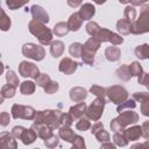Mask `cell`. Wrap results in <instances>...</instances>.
<instances>
[{"label":"cell","mask_w":149,"mask_h":149,"mask_svg":"<svg viewBox=\"0 0 149 149\" xmlns=\"http://www.w3.org/2000/svg\"><path fill=\"white\" fill-rule=\"evenodd\" d=\"M148 0H130V3L132 6L136 7V6H143Z\"/></svg>","instance_id":"obj_59"},{"label":"cell","mask_w":149,"mask_h":149,"mask_svg":"<svg viewBox=\"0 0 149 149\" xmlns=\"http://www.w3.org/2000/svg\"><path fill=\"white\" fill-rule=\"evenodd\" d=\"M86 108H87L86 104L83 102V101H80V102H78V104H76V105H73V106H71L70 109H69V113L72 115L73 120L76 121V120L80 119L81 116H84V115L86 114Z\"/></svg>","instance_id":"obj_17"},{"label":"cell","mask_w":149,"mask_h":149,"mask_svg":"<svg viewBox=\"0 0 149 149\" xmlns=\"http://www.w3.org/2000/svg\"><path fill=\"white\" fill-rule=\"evenodd\" d=\"M70 94V99L73 101V102H80V101H84L87 97V90L81 87V86H74L70 90L69 92Z\"/></svg>","instance_id":"obj_15"},{"label":"cell","mask_w":149,"mask_h":149,"mask_svg":"<svg viewBox=\"0 0 149 149\" xmlns=\"http://www.w3.org/2000/svg\"><path fill=\"white\" fill-rule=\"evenodd\" d=\"M81 49H83V44L79 42H74V43H71V45L69 47V52L72 57L78 58L81 56Z\"/></svg>","instance_id":"obj_36"},{"label":"cell","mask_w":149,"mask_h":149,"mask_svg":"<svg viewBox=\"0 0 149 149\" xmlns=\"http://www.w3.org/2000/svg\"><path fill=\"white\" fill-rule=\"evenodd\" d=\"M136 107V101L134 100V99H126L123 102H121V104H119L118 105V107H116V112L118 113H121L122 111H125V109H134Z\"/></svg>","instance_id":"obj_35"},{"label":"cell","mask_w":149,"mask_h":149,"mask_svg":"<svg viewBox=\"0 0 149 149\" xmlns=\"http://www.w3.org/2000/svg\"><path fill=\"white\" fill-rule=\"evenodd\" d=\"M10 115L13 119H24V120H34L36 115V111L31 106H24L21 104H14L10 109Z\"/></svg>","instance_id":"obj_6"},{"label":"cell","mask_w":149,"mask_h":149,"mask_svg":"<svg viewBox=\"0 0 149 149\" xmlns=\"http://www.w3.org/2000/svg\"><path fill=\"white\" fill-rule=\"evenodd\" d=\"M99 28H100L99 24H98L97 22H94V21H88L87 24H86V27H85L86 33H87L90 36H94L95 33L99 30Z\"/></svg>","instance_id":"obj_44"},{"label":"cell","mask_w":149,"mask_h":149,"mask_svg":"<svg viewBox=\"0 0 149 149\" xmlns=\"http://www.w3.org/2000/svg\"><path fill=\"white\" fill-rule=\"evenodd\" d=\"M0 148H2V149H10V148L16 149L17 148L16 140L12 133L2 132L0 134Z\"/></svg>","instance_id":"obj_14"},{"label":"cell","mask_w":149,"mask_h":149,"mask_svg":"<svg viewBox=\"0 0 149 149\" xmlns=\"http://www.w3.org/2000/svg\"><path fill=\"white\" fill-rule=\"evenodd\" d=\"M107 97L113 104L119 105L128 99V92L121 85H112L107 87Z\"/></svg>","instance_id":"obj_9"},{"label":"cell","mask_w":149,"mask_h":149,"mask_svg":"<svg viewBox=\"0 0 149 149\" xmlns=\"http://www.w3.org/2000/svg\"><path fill=\"white\" fill-rule=\"evenodd\" d=\"M119 120V122L121 123V126L123 128L130 126V125H134L139 121V114L134 111H130V109H125L122 111L121 113H119V116L116 118Z\"/></svg>","instance_id":"obj_11"},{"label":"cell","mask_w":149,"mask_h":149,"mask_svg":"<svg viewBox=\"0 0 149 149\" xmlns=\"http://www.w3.org/2000/svg\"><path fill=\"white\" fill-rule=\"evenodd\" d=\"M29 31L38 40L42 45H48L52 42V31L45 26V23L33 19L28 24Z\"/></svg>","instance_id":"obj_2"},{"label":"cell","mask_w":149,"mask_h":149,"mask_svg":"<svg viewBox=\"0 0 149 149\" xmlns=\"http://www.w3.org/2000/svg\"><path fill=\"white\" fill-rule=\"evenodd\" d=\"M133 99L137 102H143L149 99V92H135L133 94Z\"/></svg>","instance_id":"obj_47"},{"label":"cell","mask_w":149,"mask_h":149,"mask_svg":"<svg viewBox=\"0 0 149 149\" xmlns=\"http://www.w3.org/2000/svg\"><path fill=\"white\" fill-rule=\"evenodd\" d=\"M134 54L139 59H149V44L144 43L137 45L134 50Z\"/></svg>","instance_id":"obj_28"},{"label":"cell","mask_w":149,"mask_h":149,"mask_svg":"<svg viewBox=\"0 0 149 149\" xmlns=\"http://www.w3.org/2000/svg\"><path fill=\"white\" fill-rule=\"evenodd\" d=\"M149 33V7L148 3L141 6L140 15L136 20L130 24V34L141 35Z\"/></svg>","instance_id":"obj_3"},{"label":"cell","mask_w":149,"mask_h":149,"mask_svg":"<svg viewBox=\"0 0 149 149\" xmlns=\"http://www.w3.org/2000/svg\"><path fill=\"white\" fill-rule=\"evenodd\" d=\"M101 128H104V125H102L101 122H99V121H98V122H95V123L91 127V133L94 135V134H95L98 130H100Z\"/></svg>","instance_id":"obj_55"},{"label":"cell","mask_w":149,"mask_h":149,"mask_svg":"<svg viewBox=\"0 0 149 149\" xmlns=\"http://www.w3.org/2000/svg\"><path fill=\"white\" fill-rule=\"evenodd\" d=\"M71 143L74 149H85V141L80 135H74Z\"/></svg>","instance_id":"obj_45"},{"label":"cell","mask_w":149,"mask_h":149,"mask_svg":"<svg viewBox=\"0 0 149 149\" xmlns=\"http://www.w3.org/2000/svg\"><path fill=\"white\" fill-rule=\"evenodd\" d=\"M6 80H7V84H10V85H13V86L19 87V84H20L19 77L16 76V73H15L13 70H8V71L6 72Z\"/></svg>","instance_id":"obj_39"},{"label":"cell","mask_w":149,"mask_h":149,"mask_svg":"<svg viewBox=\"0 0 149 149\" xmlns=\"http://www.w3.org/2000/svg\"><path fill=\"white\" fill-rule=\"evenodd\" d=\"M66 2L71 8H77V7H79L81 5L83 0H66Z\"/></svg>","instance_id":"obj_56"},{"label":"cell","mask_w":149,"mask_h":149,"mask_svg":"<svg viewBox=\"0 0 149 149\" xmlns=\"http://www.w3.org/2000/svg\"><path fill=\"white\" fill-rule=\"evenodd\" d=\"M22 55L33 61H42L45 56V50L42 45H37L35 43H26L22 45Z\"/></svg>","instance_id":"obj_7"},{"label":"cell","mask_w":149,"mask_h":149,"mask_svg":"<svg viewBox=\"0 0 149 149\" xmlns=\"http://www.w3.org/2000/svg\"><path fill=\"white\" fill-rule=\"evenodd\" d=\"M115 74L119 79H121L123 81H128L133 77L129 71V65H127V64H122L120 68H118V70L115 71Z\"/></svg>","instance_id":"obj_26"},{"label":"cell","mask_w":149,"mask_h":149,"mask_svg":"<svg viewBox=\"0 0 149 149\" xmlns=\"http://www.w3.org/2000/svg\"><path fill=\"white\" fill-rule=\"evenodd\" d=\"M94 136L97 137V140H98L100 143H104V142H107V141H109V140H111L108 132H107V130H105L104 128H101L100 130H98V132L94 134Z\"/></svg>","instance_id":"obj_43"},{"label":"cell","mask_w":149,"mask_h":149,"mask_svg":"<svg viewBox=\"0 0 149 149\" xmlns=\"http://www.w3.org/2000/svg\"><path fill=\"white\" fill-rule=\"evenodd\" d=\"M63 112L58 109H43L37 111L36 115L34 118L35 123H44L48 125L51 129H58L61 127V120H62Z\"/></svg>","instance_id":"obj_1"},{"label":"cell","mask_w":149,"mask_h":149,"mask_svg":"<svg viewBox=\"0 0 149 149\" xmlns=\"http://www.w3.org/2000/svg\"><path fill=\"white\" fill-rule=\"evenodd\" d=\"M113 141H114V143H115L116 146H119V147H126V146L128 144V142H129V140L127 139V136H126V134H125L123 130H121V132H115L114 135H113Z\"/></svg>","instance_id":"obj_31"},{"label":"cell","mask_w":149,"mask_h":149,"mask_svg":"<svg viewBox=\"0 0 149 149\" xmlns=\"http://www.w3.org/2000/svg\"><path fill=\"white\" fill-rule=\"evenodd\" d=\"M107 0H93V2L94 3H97V5H102V3H105Z\"/></svg>","instance_id":"obj_60"},{"label":"cell","mask_w":149,"mask_h":149,"mask_svg":"<svg viewBox=\"0 0 149 149\" xmlns=\"http://www.w3.org/2000/svg\"><path fill=\"white\" fill-rule=\"evenodd\" d=\"M83 19L81 16L79 15V12H74L73 14L70 15L69 20H68V26H69V29L70 31H77L80 29L81 24H83Z\"/></svg>","instance_id":"obj_18"},{"label":"cell","mask_w":149,"mask_h":149,"mask_svg":"<svg viewBox=\"0 0 149 149\" xmlns=\"http://www.w3.org/2000/svg\"><path fill=\"white\" fill-rule=\"evenodd\" d=\"M95 14V7L92 3H84L79 9V15L84 21H90Z\"/></svg>","instance_id":"obj_19"},{"label":"cell","mask_w":149,"mask_h":149,"mask_svg":"<svg viewBox=\"0 0 149 149\" xmlns=\"http://www.w3.org/2000/svg\"><path fill=\"white\" fill-rule=\"evenodd\" d=\"M100 44H101V42H99L94 37H90L83 44L81 56H80L83 63H85L87 65H93V63H94V55L99 50Z\"/></svg>","instance_id":"obj_4"},{"label":"cell","mask_w":149,"mask_h":149,"mask_svg":"<svg viewBox=\"0 0 149 149\" xmlns=\"http://www.w3.org/2000/svg\"><path fill=\"white\" fill-rule=\"evenodd\" d=\"M12 26V21L9 16L6 14V12L1 8V19H0V29L2 31H7Z\"/></svg>","instance_id":"obj_34"},{"label":"cell","mask_w":149,"mask_h":149,"mask_svg":"<svg viewBox=\"0 0 149 149\" xmlns=\"http://www.w3.org/2000/svg\"><path fill=\"white\" fill-rule=\"evenodd\" d=\"M137 83L141 84V85H144V86L148 88V91H149V73H147V72L143 71V72L137 77Z\"/></svg>","instance_id":"obj_48"},{"label":"cell","mask_w":149,"mask_h":149,"mask_svg":"<svg viewBox=\"0 0 149 149\" xmlns=\"http://www.w3.org/2000/svg\"><path fill=\"white\" fill-rule=\"evenodd\" d=\"M148 7H149V3H148Z\"/></svg>","instance_id":"obj_62"},{"label":"cell","mask_w":149,"mask_h":149,"mask_svg":"<svg viewBox=\"0 0 149 149\" xmlns=\"http://www.w3.org/2000/svg\"><path fill=\"white\" fill-rule=\"evenodd\" d=\"M19 73L24 78L29 77L31 79H36L40 76V69L36 64H34L31 62L22 61L19 64Z\"/></svg>","instance_id":"obj_10"},{"label":"cell","mask_w":149,"mask_h":149,"mask_svg":"<svg viewBox=\"0 0 149 149\" xmlns=\"http://www.w3.org/2000/svg\"><path fill=\"white\" fill-rule=\"evenodd\" d=\"M91 127H92V125H91V121L87 116H81L76 122V128H77V130H80V132L88 130Z\"/></svg>","instance_id":"obj_32"},{"label":"cell","mask_w":149,"mask_h":149,"mask_svg":"<svg viewBox=\"0 0 149 149\" xmlns=\"http://www.w3.org/2000/svg\"><path fill=\"white\" fill-rule=\"evenodd\" d=\"M142 128V136L147 140H149V121H144L141 126Z\"/></svg>","instance_id":"obj_54"},{"label":"cell","mask_w":149,"mask_h":149,"mask_svg":"<svg viewBox=\"0 0 149 149\" xmlns=\"http://www.w3.org/2000/svg\"><path fill=\"white\" fill-rule=\"evenodd\" d=\"M109 127H111V129H112V132H121V130H123L125 128L121 126V123L119 122V120L116 119V118H114V119H112L111 120V123H109Z\"/></svg>","instance_id":"obj_50"},{"label":"cell","mask_w":149,"mask_h":149,"mask_svg":"<svg viewBox=\"0 0 149 149\" xmlns=\"http://www.w3.org/2000/svg\"><path fill=\"white\" fill-rule=\"evenodd\" d=\"M58 88H59V84H58L57 81L51 80V81L44 87V92H45L47 94H54V93H56V92L58 91Z\"/></svg>","instance_id":"obj_46"},{"label":"cell","mask_w":149,"mask_h":149,"mask_svg":"<svg viewBox=\"0 0 149 149\" xmlns=\"http://www.w3.org/2000/svg\"><path fill=\"white\" fill-rule=\"evenodd\" d=\"M136 15H137V13H136V9L134 6H127L123 10V19H126L130 23H133L136 20Z\"/></svg>","instance_id":"obj_33"},{"label":"cell","mask_w":149,"mask_h":149,"mask_svg":"<svg viewBox=\"0 0 149 149\" xmlns=\"http://www.w3.org/2000/svg\"><path fill=\"white\" fill-rule=\"evenodd\" d=\"M140 109H141V113L144 116H149V99L146 100V101H143V102H141Z\"/></svg>","instance_id":"obj_53"},{"label":"cell","mask_w":149,"mask_h":149,"mask_svg":"<svg viewBox=\"0 0 149 149\" xmlns=\"http://www.w3.org/2000/svg\"><path fill=\"white\" fill-rule=\"evenodd\" d=\"M31 127L35 129L37 136H38L40 139H42V140H45V139L50 137V136L54 134V133H52L54 129H51L48 125H44V123H35V122H34V125H33Z\"/></svg>","instance_id":"obj_16"},{"label":"cell","mask_w":149,"mask_h":149,"mask_svg":"<svg viewBox=\"0 0 149 149\" xmlns=\"http://www.w3.org/2000/svg\"><path fill=\"white\" fill-rule=\"evenodd\" d=\"M133 148H143V149H149V140H147L146 142L143 143H137V144H134Z\"/></svg>","instance_id":"obj_58"},{"label":"cell","mask_w":149,"mask_h":149,"mask_svg":"<svg viewBox=\"0 0 149 149\" xmlns=\"http://www.w3.org/2000/svg\"><path fill=\"white\" fill-rule=\"evenodd\" d=\"M58 135L62 140L66 141V142H72L73 137H74V132L71 129V127L69 126H61L58 128Z\"/></svg>","instance_id":"obj_24"},{"label":"cell","mask_w":149,"mask_h":149,"mask_svg":"<svg viewBox=\"0 0 149 149\" xmlns=\"http://www.w3.org/2000/svg\"><path fill=\"white\" fill-rule=\"evenodd\" d=\"M130 22H128L126 19H120L116 22V30L121 35H128L130 34Z\"/></svg>","instance_id":"obj_29"},{"label":"cell","mask_w":149,"mask_h":149,"mask_svg":"<svg viewBox=\"0 0 149 149\" xmlns=\"http://www.w3.org/2000/svg\"><path fill=\"white\" fill-rule=\"evenodd\" d=\"M90 92L99 98H105L107 95V88H105L100 85H92L90 87Z\"/></svg>","instance_id":"obj_37"},{"label":"cell","mask_w":149,"mask_h":149,"mask_svg":"<svg viewBox=\"0 0 149 149\" xmlns=\"http://www.w3.org/2000/svg\"><path fill=\"white\" fill-rule=\"evenodd\" d=\"M121 3H129L130 2V0H119Z\"/></svg>","instance_id":"obj_61"},{"label":"cell","mask_w":149,"mask_h":149,"mask_svg":"<svg viewBox=\"0 0 149 149\" xmlns=\"http://www.w3.org/2000/svg\"><path fill=\"white\" fill-rule=\"evenodd\" d=\"M16 93V86H13L10 84H6L1 87V99H0V104L3 102L5 99H9L13 98Z\"/></svg>","instance_id":"obj_25"},{"label":"cell","mask_w":149,"mask_h":149,"mask_svg":"<svg viewBox=\"0 0 149 149\" xmlns=\"http://www.w3.org/2000/svg\"><path fill=\"white\" fill-rule=\"evenodd\" d=\"M28 1L29 0H6V5L9 9L15 10V9L23 7L26 3H28Z\"/></svg>","instance_id":"obj_38"},{"label":"cell","mask_w":149,"mask_h":149,"mask_svg":"<svg viewBox=\"0 0 149 149\" xmlns=\"http://www.w3.org/2000/svg\"><path fill=\"white\" fill-rule=\"evenodd\" d=\"M50 81H51V78H50V76L47 74V73H40V76L35 79L36 85L40 86V87H43V88H44Z\"/></svg>","instance_id":"obj_40"},{"label":"cell","mask_w":149,"mask_h":149,"mask_svg":"<svg viewBox=\"0 0 149 149\" xmlns=\"http://www.w3.org/2000/svg\"><path fill=\"white\" fill-rule=\"evenodd\" d=\"M77 68H78V63L70 57H64L58 64V70L68 76L74 73Z\"/></svg>","instance_id":"obj_12"},{"label":"cell","mask_w":149,"mask_h":149,"mask_svg":"<svg viewBox=\"0 0 149 149\" xmlns=\"http://www.w3.org/2000/svg\"><path fill=\"white\" fill-rule=\"evenodd\" d=\"M73 121L74 120H73V118H72V115L70 113H63L62 120H61V126H69L70 127Z\"/></svg>","instance_id":"obj_49"},{"label":"cell","mask_w":149,"mask_h":149,"mask_svg":"<svg viewBox=\"0 0 149 149\" xmlns=\"http://www.w3.org/2000/svg\"><path fill=\"white\" fill-rule=\"evenodd\" d=\"M9 120H10V116L7 112H2L0 114V125L2 127H6L8 123H9Z\"/></svg>","instance_id":"obj_52"},{"label":"cell","mask_w":149,"mask_h":149,"mask_svg":"<svg viewBox=\"0 0 149 149\" xmlns=\"http://www.w3.org/2000/svg\"><path fill=\"white\" fill-rule=\"evenodd\" d=\"M36 88V83L31 80H24L23 83L20 84V92L24 95H30L35 92Z\"/></svg>","instance_id":"obj_27"},{"label":"cell","mask_w":149,"mask_h":149,"mask_svg":"<svg viewBox=\"0 0 149 149\" xmlns=\"http://www.w3.org/2000/svg\"><path fill=\"white\" fill-rule=\"evenodd\" d=\"M69 31H70V29H69L68 22H58L54 26V29H52V33L56 36H59V37L66 35Z\"/></svg>","instance_id":"obj_30"},{"label":"cell","mask_w":149,"mask_h":149,"mask_svg":"<svg viewBox=\"0 0 149 149\" xmlns=\"http://www.w3.org/2000/svg\"><path fill=\"white\" fill-rule=\"evenodd\" d=\"M123 132H125V134L129 141H137L142 136L141 126H130L129 128H125Z\"/></svg>","instance_id":"obj_21"},{"label":"cell","mask_w":149,"mask_h":149,"mask_svg":"<svg viewBox=\"0 0 149 149\" xmlns=\"http://www.w3.org/2000/svg\"><path fill=\"white\" fill-rule=\"evenodd\" d=\"M105 105H106V101H105V98H99L97 97V99H94L90 106H87L86 108V116L90 119V120H93V121H98L102 113H104V108H105Z\"/></svg>","instance_id":"obj_8"},{"label":"cell","mask_w":149,"mask_h":149,"mask_svg":"<svg viewBox=\"0 0 149 149\" xmlns=\"http://www.w3.org/2000/svg\"><path fill=\"white\" fill-rule=\"evenodd\" d=\"M24 127H22V126H15V127H13V129H12V134H13V136L16 139V140H20L21 139V136H22V134H23V132H24Z\"/></svg>","instance_id":"obj_51"},{"label":"cell","mask_w":149,"mask_h":149,"mask_svg":"<svg viewBox=\"0 0 149 149\" xmlns=\"http://www.w3.org/2000/svg\"><path fill=\"white\" fill-rule=\"evenodd\" d=\"M115 143H112V142H109V141H107V142H104V143H101V146H100V148L101 149H106V148H108V149H115Z\"/></svg>","instance_id":"obj_57"},{"label":"cell","mask_w":149,"mask_h":149,"mask_svg":"<svg viewBox=\"0 0 149 149\" xmlns=\"http://www.w3.org/2000/svg\"><path fill=\"white\" fill-rule=\"evenodd\" d=\"M121 56V50L116 45H111L105 49V57L109 62H118Z\"/></svg>","instance_id":"obj_20"},{"label":"cell","mask_w":149,"mask_h":149,"mask_svg":"<svg viewBox=\"0 0 149 149\" xmlns=\"http://www.w3.org/2000/svg\"><path fill=\"white\" fill-rule=\"evenodd\" d=\"M37 137H38V136H37V134H36L35 129L31 127V128H28V129L26 128V129H24V132H23V134H22V136H21L20 140L22 141L23 144L29 146V144L34 143Z\"/></svg>","instance_id":"obj_22"},{"label":"cell","mask_w":149,"mask_h":149,"mask_svg":"<svg viewBox=\"0 0 149 149\" xmlns=\"http://www.w3.org/2000/svg\"><path fill=\"white\" fill-rule=\"evenodd\" d=\"M129 71H130V74H132L133 77H139V76L143 72V69H142L141 64L135 61V62L130 63V65H129Z\"/></svg>","instance_id":"obj_41"},{"label":"cell","mask_w":149,"mask_h":149,"mask_svg":"<svg viewBox=\"0 0 149 149\" xmlns=\"http://www.w3.org/2000/svg\"><path fill=\"white\" fill-rule=\"evenodd\" d=\"M91 37H94L95 40H98L101 43L102 42H109V43H112V45H119V44L123 43V37H121V35L113 33L112 30H109L107 28H101V27L95 33V35L91 36Z\"/></svg>","instance_id":"obj_5"},{"label":"cell","mask_w":149,"mask_h":149,"mask_svg":"<svg viewBox=\"0 0 149 149\" xmlns=\"http://www.w3.org/2000/svg\"><path fill=\"white\" fill-rule=\"evenodd\" d=\"M43 142H44V146L47 148H55V147H57L59 144V135L57 136V135L52 134L50 137L43 140Z\"/></svg>","instance_id":"obj_42"},{"label":"cell","mask_w":149,"mask_h":149,"mask_svg":"<svg viewBox=\"0 0 149 149\" xmlns=\"http://www.w3.org/2000/svg\"><path fill=\"white\" fill-rule=\"evenodd\" d=\"M63 52H64V43L62 41L56 40L50 43V54L52 57L58 58L63 55Z\"/></svg>","instance_id":"obj_23"},{"label":"cell","mask_w":149,"mask_h":149,"mask_svg":"<svg viewBox=\"0 0 149 149\" xmlns=\"http://www.w3.org/2000/svg\"><path fill=\"white\" fill-rule=\"evenodd\" d=\"M30 14L33 16V19L37 20V21H41L43 23H48L50 21L49 19V14L47 13V10L40 6V5H33L30 7Z\"/></svg>","instance_id":"obj_13"}]
</instances>
